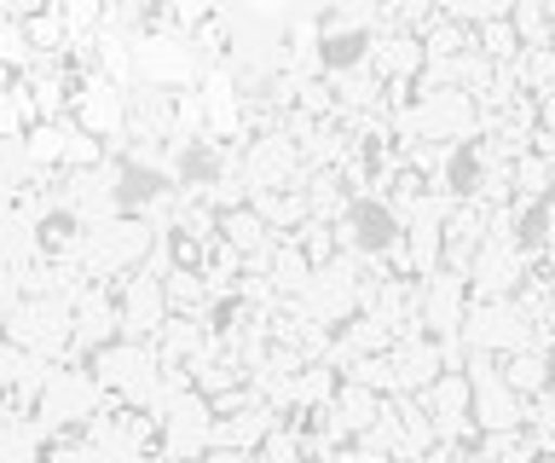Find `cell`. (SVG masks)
Listing matches in <instances>:
<instances>
[{
    "instance_id": "6da1fadb",
    "label": "cell",
    "mask_w": 555,
    "mask_h": 463,
    "mask_svg": "<svg viewBox=\"0 0 555 463\" xmlns=\"http://www.w3.org/2000/svg\"><path fill=\"white\" fill-rule=\"evenodd\" d=\"M104 406H116V400L93 383V371H87V365H69V359H59V365L47 371L41 400H35V423L47 428V440H64V435H81V428L93 423Z\"/></svg>"
},
{
    "instance_id": "7a4b0ae2",
    "label": "cell",
    "mask_w": 555,
    "mask_h": 463,
    "mask_svg": "<svg viewBox=\"0 0 555 463\" xmlns=\"http://www.w3.org/2000/svg\"><path fill=\"white\" fill-rule=\"evenodd\" d=\"M463 348L503 359V353H520V348H544V336H538V319H527L520 301H468Z\"/></svg>"
},
{
    "instance_id": "3957f363",
    "label": "cell",
    "mask_w": 555,
    "mask_h": 463,
    "mask_svg": "<svg viewBox=\"0 0 555 463\" xmlns=\"http://www.w3.org/2000/svg\"><path fill=\"white\" fill-rule=\"evenodd\" d=\"M463 376H468V400H475V435H515V428H527V400L498 376L492 353H468Z\"/></svg>"
},
{
    "instance_id": "277c9868",
    "label": "cell",
    "mask_w": 555,
    "mask_h": 463,
    "mask_svg": "<svg viewBox=\"0 0 555 463\" xmlns=\"http://www.w3.org/2000/svg\"><path fill=\"white\" fill-rule=\"evenodd\" d=\"M156 452L173 463H203L215 452V406L197 388H185L180 400H168V411L156 417Z\"/></svg>"
},
{
    "instance_id": "5b68a950",
    "label": "cell",
    "mask_w": 555,
    "mask_h": 463,
    "mask_svg": "<svg viewBox=\"0 0 555 463\" xmlns=\"http://www.w3.org/2000/svg\"><path fill=\"white\" fill-rule=\"evenodd\" d=\"M237 168H243V185H249V197L260 192H295V185L307 180V163H301V145L289 140L284 128L260 133L237 151Z\"/></svg>"
},
{
    "instance_id": "8992f818",
    "label": "cell",
    "mask_w": 555,
    "mask_h": 463,
    "mask_svg": "<svg viewBox=\"0 0 555 463\" xmlns=\"http://www.w3.org/2000/svg\"><path fill=\"white\" fill-rule=\"evenodd\" d=\"M69 123L111 145V157H121L128 151V88H116L104 76H87L76 88V105H69Z\"/></svg>"
},
{
    "instance_id": "52a82bcc",
    "label": "cell",
    "mask_w": 555,
    "mask_h": 463,
    "mask_svg": "<svg viewBox=\"0 0 555 463\" xmlns=\"http://www.w3.org/2000/svg\"><path fill=\"white\" fill-rule=\"evenodd\" d=\"M116 319H121V342H156L163 336V324L173 319L163 279L145 272V267H139L133 279H121L116 284Z\"/></svg>"
},
{
    "instance_id": "ba28073f",
    "label": "cell",
    "mask_w": 555,
    "mask_h": 463,
    "mask_svg": "<svg viewBox=\"0 0 555 463\" xmlns=\"http://www.w3.org/2000/svg\"><path fill=\"white\" fill-rule=\"evenodd\" d=\"M463 319H468V279L463 272L440 267L434 279L416 284V324H423V336L451 342V336H463Z\"/></svg>"
},
{
    "instance_id": "9c48e42d",
    "label": "cell",
    "mask_w": 555,
    "mask_h": 463,
    "mask_svg": "<svg viewBox=\"0 0 555 463\" xmlns=\"http://www.w3.org/2000/svg\"><path fill=\"white\" fill-rule=\"evenodd\" d=\"M121 342V319H116V290L87 284L76 301V331H69V365H87L99 348Z\"/></svg>"
},
{
    "instance_id": "30bf717a",
    "label": "cell",
    "mask_w": 555,
    "mask_h": 463,
    "mask_svg": "<svg viewBox=\"0 0 555 463\" xmlns=\"http://www.w3.org/2000/svg\"><path fill=\"white\" fill-rule=\"evenodd\" d=\"M434 423V435H440L446 446H468L475 440V400H468V376L463 371H446L440 383H434L428 394H416Z\"/></svg>"
},
{
    "instance_id": "8fae6325",
    "label": "cell",
    "mask_w": 555,
    "mask_h": 463,
    "mask_svg": "<svg viewBox=\"0 0 555 463\" xmlns=\"http://www.w3.org/2000/svg\"><path fill=\"white\" fill-rule=\"evenodd\" d=\"M388 365H393V394L399 400H416V394H428L446 376V353H440L434 336L411 331V336H399L388 348Z\"/></svg>"
},
{
    "instance_id": "7c38bea8",
    "label": "cell",
    "mask_w": 555,
    "mask_h": 463,
    "mask_svg": "<svg viewBox=\"0 0 555 463\" xmlns=\"http://www.w3.org/2000/svg\"><path fill=\"white\" fill-rule=\"evenodd\" d=\"M486 203H475V197H457L451 203V215H446V232H440V244H446V267L451 272H463L468 279V267H475V255H480V244H486Z\"/></svg>"
},
{
    "instance_id": "4fadbf2b",
    "label": "cell",
    "mask_w": 555,
    "mask_h": 463,
    "mask_svg": "<svg viewBox=\"0 0 555 463\" xmlns=\"http://www.w3.org/2000/svg\"><path fill=\"white\" fill-rule=\"evenodd\" d=\"M364 64H371L382 81H416V76H423V64H428V53H423V41H416V36H405V29H382V36H371Z\"/></svg>"
},
{
    "instance_id": "5bb4252c",
    "label": "cell",
    "mask_w": 555,
    "mask_h": 463,
    "mask_svg": "<svg viewBox=\"0 0 555 463\" xmlns=\"http://www.w3.org/2000/svg\"><path fill=\"white\" fill-rule=\"evenodd\" d=\"M498 376H503V383H509L515 394H520V400H544V394H550V376H555V353L550 348H520V353H503L498 359Z\"/></svg>"
},
{
    "instance_id": "9a60e30c",
    "label": "cell",
    "mask_w": 555,
    "mask_h": 463,
    "mask_svg": "<svg viewBox=\"0 0 555 463\" xmlns=\"http://www.w3.org/2000/svg\"><path fill=\"white\" fill-rule=\"evenodd\" d=\"M267 284H272L278 301H295V296L312 284V261H307V249L295 244V237H278V244H272V255H267Z\"/></svg>"
},
{
    "instance_id": "2e32d148",
    "label": "cell",
    "mask_w": 555,
    "mask_h": 463,
    "mask_svg": "<svg viewBox=\"0 0 555 463\" xmlns=\"http://www.w3.org/2000/svg\"><path fill=\"white\" fill-rule=\"evenodd\" d=\"M249 209L267 220V232L272 237H295L312 220V209H307V192L295 185V192H260V197H249Z\"/></svg>"
},
{
    "instance_id": "e0dca14e",
    "label": "cell",
    "mask_w": 555,
    "mask_h": 463,
    "mask_svg": "<svg viewBox=\"0 0 555 463\" xmlns=\"http://www.w3.org/2000/svg\"><path fill=\"white\" fill-rule=\"evenodd\" d=\"M509 29H515V41H520V53H527V47H555L550 7H509Z\"/></svg>"
},
{
    "instance_id": "ac0fdd59",
    "label": "cell",
    "mask_w": 555,
    "mask_h": 463,
    "mask_svg": "<svg viewBox=\"0 0 555 463\" xmlns=\"http://www.w3.org/2000/svg\"><path fill=\"white\" fill-rule=\"evenodd\" d=\"M203 463H255L249 452H225V446H215V452H208Z\"/></svg>"
},
{
    "instance_id": "d6986e66",
    "label": "cell",
    "mask_w": 555,
    "mask_h": 463,
    "mask_svg": "<svg viewBox=\"0 0 555 463\" xmlns=\"http://www.w3.org/2000/svg\"><path fill=\"white\" fill-rule=\"evenodd\" d=\"M145 463H173V458H163V452H145Z\"/></svg>"
},
{
    "instance_id": "ffe728a7",
    "label": "cell",
    "mask_w": 555,
    "mask_h": 463,
    "mask_svg": "<svg viewBox=\"0 0 555 463\" xmlns=\"http://www.w3.org/2000/svg\"><path fill=\"white\" fill-rule=\"evenodd\" d=\"M538 463H555V452H544V458H538Z\"/></svg>"
},
{
    "instance_id": "44dd1931",
    "label": "cell",
    "mask_w": 555,
    "mask_h": 463,
    "mask_svg": "<svg viewBox=\"0 0 555 463\" xmlns=\"http://www.w3.org/2000/svg\"><path fill=\"white\" fill-rule=\"evenodd\" d=\"M399 463H423V458H399Z\"/></svg>"
},
{
    "instance_id": "7402d4cb",
    "label": "cell",
    "mask_w": 555,
    "mask_h": 463,
    "mask_svg": "<svg viewBox=\"0 0 555 463\" xmlns=\"http://www.w3.org/2000/svg\"><path fill=\"white\" fill-rule=\"evenodd\" d=\"M550 394H555V376H550Z\"/></svg>"
}]
</instances>
